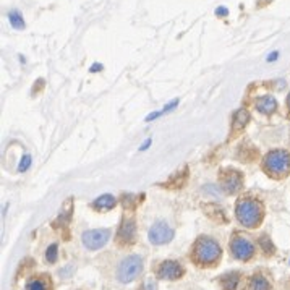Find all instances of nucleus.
Segmentation results:
<instances>
[{
    "label": "nucleus",
    "mask_w": 290,
    "mask_h": 290,
    "mask_svg": "<svg viewBox=\"0 0 290 290\" xmlns=\"http://www.w3.org/2000/svg\"><path fill=\"white\" fill-rule=\"evenodd\" d=\"M241 185H243V177L238 170L233 169H227L222 170V175H220V188H222L227 195H233L237 193Z\"/></svg>",
    "instance_id": "8"
},
{
    "label": "nucleus",
    "mask_w": 290,
    "mask_h": 290,
    "mask_svg": "<svg viewBox=\"0 0 290 290\" xmlns=\"http://www.w3.org/2000/svg\"><path fill=\"white\" fill-rule=\"evenodd\" d=\"M102 68H104V67H102V64H98V62H96V64L91 65V68H89V70H91L93 73H98V72L102 70Z\"/></svg>",
    "instance_id": "24"
},
{
    "label": "nucleus",
    "mask_w": 290,
    "mask_h": 290,
    "mask_svg": "<svg viewBox=\"0 0 290 290\" xmlns=\"http://www.w3.org/2000/svg\"><path fill=\"white\" fill-rule=\"evenodd\" d=\"M148 238L153 245H165L174 238V229L165 222H156L149 229Z\"/></svg>",
    "instance_id": "9"
},
{
    "label": "nucleus",
    "mask_w": 290,
    "mask_h": 290,
    "mask_svg": "<svg viewBox=\"0 0 290 290\" xmlns=\"http://www.w3.org/2000/svg\"><path fill=\"white\" fill-rule=\"evenodd\" d=\"M248 290H272V285L263 274H254L248 282Z\"/></svg>",
    "instance_id": "13"
},
{
    "label": "nucleus",
    "mask_w": 290,
    "mask_h": 290,
    "mask_svg": "<svg viewBox=\"0 0 290 290\" xmlns=\"http://www.w3.org/2000/svg\"><path fill=\"white\" fill-rule=\"evenodd\" d=\"M26 290H52V284L46 275H39V277H33L28 280Z\"/></svg>",
    "instance_id": "15"
},
{
    "label": "nucleus",
    "mask_w": 290,
    "mask_h": 290,
    "mask_svg": "<svg viewBox=\"0 0 290 290\" xmlns=\"http://www.w3.org/2000/svg\"><path fill=\"white\" fill-rule=\"evenodd\" d=\"M216 15L220 17V18H225L227 15H229V10H227L225 7H217V9H216Z\"/></svg>",
    "instance_id": "22"
},
{
    "label": "nucleus",
    "mask_w": 290,
    "mask_h": 290,
    "mask_svg": "<svg viewBox=\"0 0 290 290\" xmlns=\"http://www.w3.org/2000/svg\"><path fill=\"white\" fill-rule=\"evenodd\" d=\"M135 233H136V225L133 220H123L120 229H119V233H117V240H119V243L122 245H130L135 241Z\"/></svg>",
    "instance_id": "10"
},
{
    "label": "nucleus",
    "mask_w": 290,
    "mask_h": 290,
    "mask_svg": "<svg viewBox=\"0 0 290 290\" xmlns=\"http://www.w3.org/2000/svg\"><path fill=\"white\" fill-rule=\"evenodd\" d=\"M232 256L238 261H250L254 254V245L246 237L235 235L230 241Z\"/></svg>",
    "instance_id": "6"
},
{
    "label": "nucleus",
    "mask_w": 290,
    "mask_h": 290,
    "mask_svg": "<svg viewBox=\"0 0 290 290\" xmlns=\"http://www.w3.org/2000/svg\"><path fill=\"white\" fill-rule=\"evenodd\" d=\"M287 106H288V109H290V93H288V98H287Z\"/></svg>",
    "instance_id": "27"
},
{
    "label": "nucleus",
    "mask_w": 290,
    "mask_h": 290,
    "mask_svg": "<svg viewBox=\"0 0 290 290\" xmlns=\"http://www.w3.org/2000/svg\"><path fill=\"white\" fill-rule=\"evenodd\" d=\"M141 272H143V258L138 256V254H130V256L123 258L119 267H117V279L122 284H130V282L140 277Z\"/></svg>",
    "instance_id": "4"
},
{
    "label": "nucleus",
    "mask_w": 290,
    "mask_h": 290,
    "mask_svg": "<svg viewBox=\"0 0 290 290\" xmlns=\"http://www.w3.org/2000/svg\"><path fill=\"white\" fill-rule=\"evenodd\" d=\"M263 169L272 177H285L290 170V154L285 149H272L263 159Z\"/></svg>",
    "instance_id": "3"
},
{
    "label": "nucleus",
    "mask_w": 290,
    "mask_h": 290,
    "mask_svg": "<svg viewBox=\"0 0 290 290\" xmlns=\"http://www.w3.org/2000/svg\"><path fill=\"white\" fill-rule=\"evenodd\" d=\"M235 214L241 225L248 227V229H253V227H256L261 222V219H263V206H261V203L256 201V199L241 198L237 201Z\"/></svg>",
    "instance_id": "2"
},
{
    "label": "nucleus",
    "mask_w": 290,
    "mask_h": 290,
    "mask_svg": "<svg viewBox=\"0 0 290 290\" xmlns=\"http://www.w3.org/2000/svg\"><path fill=\"white\" fill-rule=\"evenodd\" d=\"M256 109L259 110L261 114L264 115H271L275 112L277 109V101H275L274 96H261V98L256 99Z\"/></svg>",
    "instance_id": "12"
},
{
    "label": "nucleus",
    "mask_w": 290,
    "mask_h": 290,
    "mask_svg": "<svg viewBox=\"0 0 290 290\" xmlns=\"http://www.w3.org/2000/svg\"><path fill=\"white\" fill-rule=\"evenodd\" d=\"M277 57H279V52H277V51H274L272 54H269V55H267V62H275V60H277Z\"/></svg>",
    "instance_id": "25"
},
{
    "label": "nucleus",
    "mask_w": 290,
    "mask_h": 290,
    "mask_svg": "<svg viewBox=\"0 0 290 290\" xmlns=\"http://www.w3.org/2000/svg\"><path fill=\"white\" fill-rule=\"evenodd\" d=\"M115 204H117V199L112 195H102L94 199L93 208L98 211H107V209H112Z\"/></svg>",
    "instance_id": "16"
},
{
    "label": "nucleus",
    "mask_w": 290,
    "mask_h": 290,
    "mask_svg": "<svg viewBox=\"0 0 290 290\" xmlns=\"http://www.w3.org/2000/svg\"><path fill=\"white\" fill-rule=\"evenodd\" d=\"M183 274H185L183 266L174 259L162 261L156 269V275L159 279H164V280H177V279H180Z\"/></svg>",
    "instance_id": "7"
},
{
    "label": "nucleus",
    "mask_w": 290,
    "mask_h": 290,
    "mask_svg": "<svg viewBox=\"0 0 290 290\" xmlns=\"http://www.w3.org/2000/svg\"><path fill=\"white\" fill-rule=\"evenodd\" d=\"M149 144H151V138H148V140L143 143V146H141L140 149H141V151H146V149L149 148Z\"/></svg>",
    "instance_id": "26"
},
{
    "label": "nucleus",
    "mask_w": 290,
    "mask_h": 290,
    "mask_svg": "<svg viewBox=\"0 0 290 290\" xmlns=\"http://www.w3.org/2000/svg\"><path fill=\"white\" fill-rule=\"evenodd\" d=\"M259 245H261V248H263V251L266 254H274V245H272V241L269 240L267 235H263L259 238Z\"/></svg>",
    "instance_id": "20"
},
{
    "label": "nucleus",
    "mask_w": 290,
    "mask_h": 290,
    "mask_svg": "<svg viewBox=\"0 0 290 290\" xmlns=\"http://www.w3.org/2000/svg\"><path fill=\"white\" fill-rule=\"evenodd\" d=\"M220 250L219 243L211 237H199L191 250V258L198 266H214L220 259Z\"/></svg>",
    "instance_id": "1"
},
{
    "label": "nucleus",
    "mask_w": 290,
    "mask_h": 290,
    "mask_svg": "<svg viewBox=\"0 0 290 290\" xmlns=\"http://www.w3.org/2000/svg\"><path fill=\"white\" fill-rule=\"evenodd\" d=\"M141 290H156V282H153V280L144 282V285L141 287Z\"/></svg>",
    "instance_id": "23"
},
{
    "label": "nucleus",
    "mask_w": 290,
    "mask_h": 290,
    "mask_svg": "<svg viewBox=\"0 0 290 290\" xmlns=\"http://www.w3.org/2000/svg\"><path fill=\"white\" fill-rule=\"evenodd\" d=\"M9 22H10V26L15 28V30H23V28L26 26L23 15L15 9L9 12Z\"/></svg>",
    "instance_id": "17"
},
{
    "label": "nucleus",
    "mask_w": 290,
    "mask_h": 290,
    "mask_svg": "<svg viewBox=\"0 0 290 290\" xmlns=\"http://www.w3.org/2000/svg\"><path fill=\"white\" fill-rule=\"evenodd\" d=\"M30 165H31V156H23L22 159V162H20L18 165V172H26L28 169H30Z\"/></svg>",
    "instance_id": "21"
},
{
    "label": "nucleus",
    "mask_w": 290,
    "mask_h": 290,
    "mask_svg": "<svg viewBox=\"0 0 290 290\" xmlns=\"http://www.w3.org/2000/svg\"><path fill=\"white\" fill-rule=\"evenodd\" d=\"M250 120V114L246 112L245 109H238L235 114H233V122H232V130L233 132H240V130H243L245 125Z\"/></svg>",
    "instance_id": "14"
},
{
    "label": "nucleus",
    "mask_w": 290,
    "mask_h": 290,
    "mask_svg": "<svg viewBox=\"0 0 290 290\" xmlns=\"http://www.w3.org/2000/svg\"><path fill=\"white\" fill-rule=\"evenodd\" d=\"M110 240V230L109 229H94V230H86L83 232L81 241L88 250L96 251L101 250L102 246H106V243Z\"/></svg>",
    "instance_id": "5"
},
{
    "label": "nucleus",
    "mask_w": 290,
    "mask_h": 290,
    "mask_svg": "<svg viewBox=\"0 0 290 290\" xmlns=\"http://www.w3.org/2000/svg\"><path fill=\"white\" fill-rule=\"evenodd\" d=\"M57 258H59V245L57 243H52L47 246V250H46V259H47V263H57Z\"/></svg>",
    "instance_id": "19"
},
{
    "label": "nucleus",
    "mask_w": 290,
    "mask_h": 290,
    "mask_svg": "<svg viewBox=\"0 0 290 290\" xmlns=\"http://www.w3.org/2000/svg\"><path fill=\"white\" fill-rule=\"evenodd\" d=\"M177 106H178V99L170 101L167 106H164V107H162V110H159V112H154V114H149V115L146 117V122H151V120L157 119V117H161L162 114H167V112H170V110L174 109V107H177Z\"/></svg>",
    "instance_id": "18"
},
{
    "label": "nucleus",
    "mask_w": 290,
    "mask_h": 290,
    "mask_svg": "<svg viewBox=\"0 0 290 290\" xmlns=\"http://www.w3.org/2000/svg\"><path fill=\"white\" fill-rule=\"evenodd\" d=\"M240 282H241L240 272L232 271V272H227L224 275H220L219 285H220V288H222V290H238Z\"/></svg>",
    "instance_id": "11"
}]
</instances>
